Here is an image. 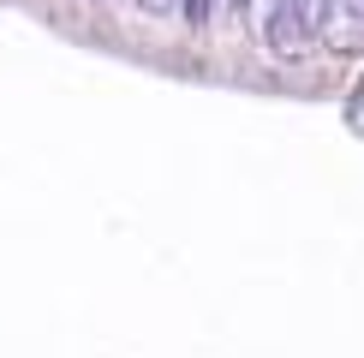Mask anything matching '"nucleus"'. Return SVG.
Returning <instances> with one entry per match:
<instances>
[{"label": "nucleus", "mask_w": 364, "mask_h": 358, "mask_svg": "<svg viewBox=\"0 0 364 358\" xmlns=\"http://www.w3.org/2000/svg\"><path fill=\"white\" fill-rule=\"evenodd\" d=\"M215 6H221V0H179V12H186L191 30H209V24H215Z\"/></svg>", "instance_id": "nucleus-1"}, {"label": "nucleus", "mask_w": 364, "mask_h": 358, "mask_svg": "<svg viewBox=\"0 0 364 358\" xmlns=\"http://www.w3.org/2000/svg\"><path fill=\"white\" fill-rule=\"evenodd\" d=\"M173 6H179V0H138V12H149V18H168Z\"/></svg>", "instance_id": "nucleus-2"}]
</instances>
